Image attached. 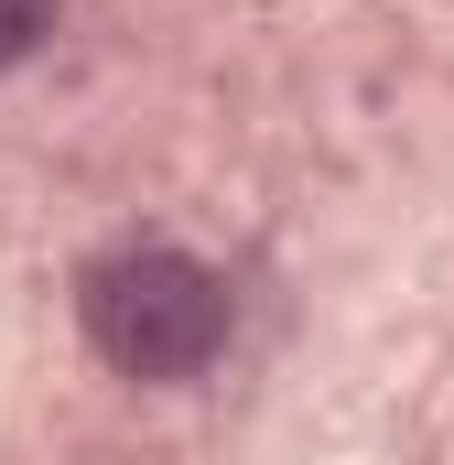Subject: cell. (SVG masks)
<instances>
[{
    "mask_svg": "<svg viewBox=\"0 0 454 465\" xmlns=\"http://www.w3.org/2000/svg\"><path fill=\"white\" fill-rule=\"evenodd\" d=\"M76 325L109 379L130 390H184L206 379L238 336V292H227L217 260L173 249V238H130V249H98L76 271Z\"/></svg>",
    "mask_w": 454,
    "mask_h": 465,
    "instance_id": "1",
    "label": "cell"
},
{
    "mask_svg": "<svg viewBox=\"0 0 454 465\" xmlns=\"http://www.w3.org/2000/svg\"><path fill=\"white\" fill-rule=\"evenodd\" d=\"M54 22H65V0H0V76L33 65V54L54 44Z\"/></svg>",
    "mask_w": 454,
    "mask_h": 465,
    "instance_id": "2",
    "label": "cell"
}]
</instances>
